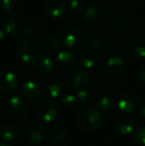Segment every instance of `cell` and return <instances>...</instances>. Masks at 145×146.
<instances>
[{
  "mask_svg": "<svg viewBox=\"0 0 145 146\" xmlns=\"http://www.w3.org/2000/svg\"><path fill=\"white\" fill-rule=\"evenodd\" d=\"M103 122L101 112L95 106H87L77 113V125L83 132H95Z\"/></svg>",
  "mask_w": 145,
  "mask_h": 146,
  "instance_id": "1",
  "label": "cell"
},
{
  "mask_svg": "<svg viewBox=\"0 0 145 146\" xmlns=\"http://www.w3.org/2000/svg\"><path fill=\"white\" fill-rule=\"evenodd\" d=\"M2 111L6 118L11 121H22L28 113V106L23 98L12 96L6 98L2 104Z\"/></svg>",
  "mask_w": 145,
  "mask_h": 146,
  "instance_id": "2",
  "label": "cell"
},
{
  "mask_svg": "<svg viewBox=\"0 0 145 146\" xmlns=\"http://www.w3.org/2000/svg\"><path fill=\"white\" fill-rule=\"evenodd\" d=\"M61 37H62L63 44L67 47L68 50L72 52H77L81 50L87 41L85 33L81 28L73 25L66 26L62 30Z\"/></svg>",
  "mask_w": 145,
  "mask_h": 146,
  "instance_id": "3",
  "label": "cell"
},
{
  "mask_svg": "<svg viewBox=\"0 0 145 146\" xmlns=\"http://www.w3.org/2000/svg\"><path fill=\"white\" fill-rule=\"evenodd\" d=\"M42 54V48L34 39H26L17 49L18 59L25 65L34 66Z\"/></svg>",
  "mask_w": 145,
  "mask_h": 146,
  "instance_id": "4",
  "label": "cell"
},
{
  "mask_svg": "<svg viewBox=\"0 0 145 146\" xmlns=\"http://www.w3.org/2000/svg\"><path fill=\"white\" fill-rule=\"evenodd\" d=\"M21 92L23 100L26 102L28 108L34 110L37 108L41 100V88L34 81H26L21 86Z\"/></svg>",
  "mask_w": 145,
  "mask_h": 146,
  "instance_id": "5",
  "label": "cell"
},
{
  "mask_svg": "<svg viewBox=\"0 0 145 146\" xmlns=\"http://www.w3.org/2000/svg\"><path fill=\"white\" fill-rule=\"evenodd\" d=\"M89 81V76L85 70L75 68L68 72L65 79L66 86L72 90H79L83 88Z\"/></svg>",
  "mask_w": 145,
  "mask_h": 146,
  "instance_id": "6",
  "label": "cell"
},
{
  "mask_svg": "<svg viewBox=\"0 0 145 146\" xmlns=\"http://www.w3.org/2000/svg\"><path fill=\"white\" fill-rule=\"evenodd\" d=\"M139 106V96L132 90H126L118 96L117 108L125 113L133 112Z\"/></svg>",
  "mask_w": 145,
  "mask_h": 146,
  "instance_id": "7",
  "label": "cell"
},
{
  "mask_svg": "<svg viewBox=\"0 0 145 146\" xmlns=\"http://www.w3.org/2000/svg\"><path fill=\"white\" fill-rule=\"evenodd\" d=\"M59 113H60V110H59L58 106L56 102L52 100H48V102H44L43 104H41L37 108L36 112L37 118L45 124H48L56 120Z\"/></svg>",
  "mask_w": 145,
  "mask_h": 146,
  "instance_id": "8",
  "label": "cell"
},
{
  "mask_svg": "<svg viewBox=\"0 0 145 146\" xmlns=\"http://www.w3.org/2000/svg\"><path fill=\"white\" fill-rule=\"evenodd\" d=\"M83 20L85 24L91 27H99L105 20V12L99 5H91L83 11Z\"/></svg>",
  "mask_w": 145,
  "mask_h": 146,
  "instance_id": "9",
  "label": "cell"
},
{
  "mask_svg": "<svg viewBox=\"0 0 145 146\" xmlns=\"http://www.w3.org/2000/svg\"><path fill=\"white\" fill-rule=\"evenodd\" d=\"M41 92L46 98L56 100L62 92V83L58 78L54 76H48L41 83Z\"/></svg>",
  "mask_w": 145,
  "mask_h": 146,
  "instance_id": "10",
  "label": "cell"
},
{
  "mask_svg": "<svg viewBox=\"0 0 145 146\" xmlns=\"http://www.w3.org/2000/svg\"><path fill=\"white\" fill-rule=\"evenodd\" d=\"M125 70V60L121 55H115L107 60L105 64V74L111 80L121 77Z\"/></svg>",
  "mask_w": 145,
  "mask_h": 146,
  "instance_id": "11",
  "label": "cell"
},
{
  "mask_svg": "<svg viewBox=\"0 0 145 146\" xmlns=\"http://www.w3.org/2000/svg\"><path fill=\"white\" fill-rule=\"evenodd\" d=\"M43 10L48 16L58 19L66 15L68 8L64 0H45L43 3Z\"/></svg>",
  "mask_w": 145,
  "mask_h": 146,
  "instance_id": "12",
  "label": "cell"
},
{
  "mask_svg": "<svg viewBox=\"0 0 145 146\" xmlns=\"http://www.w3.org/2000/svg\"><path fill=\"white\" fill-rule=\"evenodd\" d=\"M51 138L55 146H67L71 139L70 129L64 123L56 124L52 129Z\"/></svg>",
  "mask_w": 145,
  "mask_h": 146,
  "instance_id": "13",
  "label": "cell"
},
{
  "mask_svg": "<svg viewBox=\"0 0 145 146\" xmlns=\"http://www.w3.org/2000/svg\"><path fill=\"white\" fill-rule=\"evenodd\" d=\"M24 137L26 142L29 144H39L44 139L45 130L41 124L37 122H31L26 127Z\"/></svg>",
  "mask_w": 145,
  "mask_h": 146,
  "instance_id": "14",
  "label": "cell"
},
{
  "mask_svg": "<svg viewBox=\"0 0 145 146\" xmlns=\"http://www.w3.org/2000/svg\"><path fill=\"white\" fill-rule=\"evenodd\" d=\"M113 130L117 134L127 135L133 131V120L127 115H118L113 120Z\"/></svg>",
  "mask_w": 145,
  "mask_h": 146,
  "instance_id": "15",
  "label": "cell"
},
{
  "mask_svg": "<svg viewBox=\"0 0 145 146\" xmlns=\"http://www.w3.org/2000/svg\"><path fill=\"white\" fill-rule=\"evenodd\" d=\"M17 87V78L10 71H0V92L7 94Z\"/></svg>",
  "mask_w": 145,
  "mask_h": 146,
  "instance_id": "16",
  "label": "cell"
},
{
  "mask_svg": "<svg viewBox=\"0 0 145 146\" xmlns=\"http://www.w3.org/2000/svg\"><path fill=\"white\" fill-rule=\"evenodd\" d=\"M79 62L85 69H93L99 62L97 52L93 49H83L79 53Z\"/></svg>",
  "mask_w": 145,
  "mask_h": 146,
  "instance_id": "17",
  "label": "cell"
},
{
  "mask_svg": "<svg viewBox=\"0 0 145 146\" xmlns=\"http://www.w3.org/2000/svg\"><path fill=\"white\" fill-rule=\"evenodd\" d=\"M110 23H111L112 27L119 31H127L133 25V22L130 19L129 16L122 12L113 14L110 18Z\"/></svg>",
  "mask_w": 145,
  "mask_h": 146,
  "instance_id": "18",
  "label": "cell"
},
{
  "mask_svg": "<svg viewBox=\"0 0 145 146\" xmlns=\"http://www.w3.org/2000/svg\"><path fill=\"white\" fill-rule=\"evenodd\" d=\"M75 63V56L70 50H62L57 55V64L63 70L70 69Z\"/></svg>",
  "mask_w": 145,
  "mask_h": 146,
  "instance_id": "19",
  "label": "cell"
},
{
  "mask_svg": "<svg viewBox=\"0 0 145 146\" xmlns=\"http://www.w3.org/2000/svg\"><path fill=\"white\" fill-rule=\"evenodd\" d=\"M20 131L15 125H5L0 129V139L1 142L10 143L15 141L19 137Z\"/></svg>",
  "mask_w": 145,
  "mask_h": 146,
  "instance_id": "20",
  "label": "cell"
},
{
  "mask_svg": "<svg viewBox=\"0 0 145 146\" xmlns=\"http://www.w3.org/2000/svg\"><path fill=\"white\" fill-rule=\"evenodd\" d=\"M2 8L10 16H16L23 9L22 0H2Z\"/></svg>",
  "mask_w": 145,
  "mask_h": 146,
  "instance_id": "21",
  "label": "cell"
},
{
  "mask_svg": "<svg viewBox=\"0 0 145 146\" xmlns=\"http://www.w3.org/2000/svg\"><path fill=\"white\" fill-rule=\"evenodd\" d=\"M63 40L62 37L59 36V35L53 34L48 36V38L46 39V42H45V50L47 52L54 53L59 51L63 46Z\"/></svg>",
  "mask_w": 145,
  "mask_h": 146,
  "instance_id": "22",
  "label": "cell"
},
{
  "mask_svg": "<svg viewBox=\"0 0 145 146\" xmlns=\"http://www.w3.org/2000/svg\"><path fill=\"white\" fill-rule=\"evenodd\" d=\"M38 71L43 74H51L54 71L55 64L50 57H40V59L37 61V63L33 66Z\"/></svg>",
  "mask_w": 145,
  "mask_h": 146,
  "instance_id": "23",
  "label": "cell"
},
{
  "mask_svg": "<svg viewBox=\"0 0 145 146\" xmlns=\"http://www.w3.org/2000/svg\"><path fill=\"white\" fill-rule=\"evenodd\" d=\"M89 46L95 51H103L105 47L107 46V39L103 35L99 33H95L89 36Z\"/></svg>",
  "mask_w": 145,
  "mask_h": 146,
  "instance_id": "24",
  "label": "cell"
},
{
  "mask_svg": "<svg viewBox=\"0 0 145 146\" xmlns=\"http://www.w3.org/2000/svg\"><path fill=\"white\" fill-rule=\"evenodd\" d=\"M97 108L101 112H109L113 106V102L109 96H101L95 102Z\"/></svg>",
  "mask_w": 145,
  "mask_h": 146,
  "instance_id": "25",
  "label": "cell"
},
{
  "mask_svg": "<svg viewBox=\"0 0 145 146\" xmlns=\"http://www.w3.org/2000/svg\"><path fill=\"white\" fill-rule=\"evenodd\" d=\"M75 98H77V100H79L81 104H89L95 100V96H93V92L89 90H87V88H85L77 90V92H75Z\"/></svg>",
  "mask_w": 145,
  "mask_h": 146,
  "instance_id": "26",
  "label": "cell"
},
{
  "mask_svg": "<svg viewBox=\"0 0 145 146\" xmlns=\"http://www.w3.org/2000/svg\"><path fill=\"white\" fill-rule=\"evenodd\" d=\"M132 140L136 146H145V126L138 127L134 131Z\"/></svg>",
  "mask_w": 145,
  "mask_h": 146,
  "instance_id": "27",
  "label": "cell"
},
{
  "mask_svg": "<svg viewBox=\"0 0 145 146\" xmlns=\"http://www.w3.org/2000/svg\"><path fill=\"white\" fill-rule=\"evenodd\" d=\"M61 104H62L63 108H66V110H73L77 106V98L71 94H65L61 100Z\"/></svg>",
  "mask_w": 145,
  "mask_h": 146,
  "instance_id": "28",
  "label": "cell"
},
{
  "mask_svg": "<svg viewBox=\"0 0 145 146\" xmlns=\"http://www.w3.org/2000/svg\"><path fill=\"white\" fill-rule=\"evenodd\" d=\"M67 8L72 13H81L85 9V3L83 0H69Z\"/></svg>",
  "mask_w": 145,
  "mask_h": 146,
  "instance_id": "29",
  "label": "cell"
},
{
  "mask_svg": "<svg viewBox=\"0 0 145 146\" xmlns=\"http://www.w3.org/2000/svg\"><path fill=\"white\" fill-rule=\"evenodd\" d=\"M38 27L34 23H26L23 28V34L27 39H34L38 36Z\"/></svg>",
  "mask_w": 145,
  "mask_h": 146,
  "instance_id": "30",
  "label": "cell"
},
{
  "mask_svg": "<svg viewBox=\"0 0 145 146\" xmlns=\"http://www.w3.org/2000/svg\"><path fill=\"white\" fill-rule=\"evenodd\" d=\"M130 54L133 57V59L141 61L145 59V46L143 45H134L130 49Z\"/></svg>",
  "mask_w": 145,
  "mask_h": 146,
  "instance_id": "31",
  "label": "cell"
},
{
  "mask_svg": "<svg viewBox=\"0 0 145 146\" xmlns=\"http://www.w3.org/2000/svg\"><path fill=\"white\" fill-rule=\"evenodd\" d=\"M0 25H1L2 28H3V30L5 31L7 36L13 34V33L15 32L16 28H17V23H16L13 19L5 20V21H3L2 23H0Z\"/></svg>",
  "mask_w": 145,
  "mask_h": 146,
  "instance_id": "32",
  "label": "cell"
},
{
  "mask_svg": "<svg viewBox=\"0 0 145 146\" xmlns=\"http://www.w3.org/2000/svg\"><path fill=\"white\" fill-rule=\"evenodd\" d=\"M135 112V116L137 119H140V120H144L145 119V104H142V106H138V108L134 110Z\"/></svg>",
  "mask_w": 145,
  "mask_h": 146,
  "instance_id": "33",
  "label": "cell"
},
{
  "mask_svg": "<svg viewBox=\"0 0 145 146\" xmlns=\"http://www.w3.org/2000/svg\"><path fill=\"white\" fill-rule=\"evenodd\" d=\"M138 78L141 81V83L145 85V65L142 66L139 69V72H138Z\"/></svg>",
  "mask_w": 145,
  "mask_h": 146,
  "instance_id": "34",
  "label": "cell"
},
{
  "mask_svg": "<svg viewBox=\"0 0 145 146\" xmlns=\"http://www.w3.org/2000/svg\"><path fill=\"white\" fill-rule=\"evenodd\" d=\"M139 3V0H123L122 4L128 6V7H135Z\"/></svg>",
  "mask_w": 145,
  "mask_h": 146,
  "instance_id": "35",
  "label": "cell"
},
{
  "mask_svg": "<svg viewBox=\"0 0 145 146\" xmlns=\"http://www.w3.org/2000/svg\"><path fill=\"white\" fill-rule=\"evenodd\" d=\"M7 34L5 33V31L3 30V28L1 27V25H0V42H2V41H4L6 38H7Z\"/></svg>",
  "mask_w": 145,
  "mask_h": 146,
  "instance_id": "36",
  "label": "cell"
},
{
  "mask_svg": "<svg viewBox=\"0 0 145 146\" xmlns=\"http://www.w3.org/2000/svg\"><path fill=\"white\" fill-rule=\"evenodd\" d=\"M110 1L113 2V3H116V4H122L123 0H110Z\"/></svg>",
  "mask_w": 145,
  "mask_h": 146,
  "instance_id": "37",
  "label": "cell"
},
{
  "mask_svg": "<svg viewBox=\"0 0 145 146\" xmlns=\"http://www.w3.org/2000/svg\"><path fill=\"white\" fill-rule=\"evenodd\" d=\"M0 146H10V145H8V143L5 142H0Z\"/></svg>",
  "mask_w": 145,
  "mask_h": 146,
  "instance_id": "38",
  "label": "cell"
},
{
  "mask_svg": "<svg viewBox=\"0 0 145 146\" xmlns=\"http://www.w3.org/2000/svg\"><path fill=\"white\" fill-rule=\"evenodd\" d=\"M44 146H51V145H49V144H45Z\"/></svg>",
  "mask_w": 145,
  "mask_h": 146,
  "instance_id": "39",
  "label": "cell"
},
{
  "mask_svg": "<svg viewBox=\"0 0 145 146\" xmlns=\"http://www.w3.org/2000/svg\"><path fill=\"white\" fill-rule=\"evenodd\" d=\"M89 146H99V145H89Z\"/></svg>",
  "mask_w": 145,
  "mask_h": 146,
  "instance_id": "40",
  "label": "cell"
},
{
  "mask_svg": "<svg viewBox=\"0 0 145 146\" xmlns=\"http://www.w3.org/2000/svg\"><path fill=\"white\" fill-rule=\"evenodd\" d=\"M0 142H1V139H0Z\"/></svg>",
  "mask_w": 145,
  "mask_h": 146,
  "instance_id": "41",
  "label": "cell"
}]
</instances>
